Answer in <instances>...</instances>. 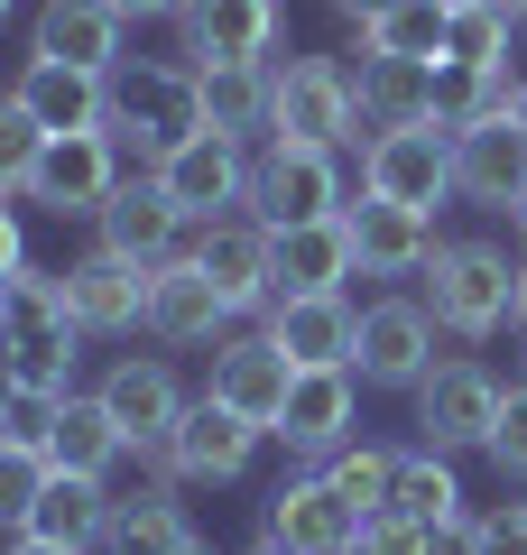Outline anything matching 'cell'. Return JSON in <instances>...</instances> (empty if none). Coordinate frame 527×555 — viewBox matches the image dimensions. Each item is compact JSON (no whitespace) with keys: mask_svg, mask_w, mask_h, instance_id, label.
I'll list each match as a JSON object with an SVG mask.
<instances>
[{"mask_svg":"<svg viewBox=\"0 0 527 555\" xmlns=\"http://www.w3.org/2000/svg\"><path fill=\"white\" fill-rule=\"evenodd\" d=\"M93 398L112 408V426H120V444H130V454H157V444L176 436V416H185V389H176V371H167V361H149V352L112 361Z\"/></svg>","mask_w":527,"mask_h":555,"instance_id":"14","label":"cell"},{"mask_svg":"<svg viewBox=\"0 0 527 555\" xmlns=\"http://www.w3.org/2000/svg\"><path fill=\"white\" fill-rule=\"evenodd\" d=\"M351 371L380 379V389H416V379L435 371V315L416 297H389L361 315V352H351Z\"/></svg>","mask_w":527,"mask_h":555,"instance_id":"17","label":"cell"},{"mask_svg":"<svg viewBox=\"0 0 527 555\" xmlns=\"http://www.w3.org/2000/svg\"><path fill=\"white\" fill-rule=\"evenodd\" d=\"M120 177H130V158H120L112 130H65V139H47L38 177H28V204H47V214H102L120 195Z\"/></svg>","mask_w":527,"mask_h":555,"instance_id":"6","label":"cell"},{"mask_svg":"<svg viewBox=\"0 0 527 555\" xmlns=\"http://www.w3.org/2000/svg\"><path fill=\"white\" fill-rule=\"evenodd\" d=\"M527 185V130L518 120H481V130H453V195L472 204H518Z\"/></svg>","mask_w":527,"mask_h":555,"instance_id":"23","label":"cell"},{"mask_svg":"<svg viewBox=\"0 0 527 555\" xmlns=\"http://www.w3.org/2000/svg\"><path fill=\"white\" fill-rule=\"evenodd\" d=\"M343 10H351V20H361V28H371V20H389L398 0H343Z\"/></svg>","mask_w":527,"mask_h":555,"instance_id":"45","label":"cell"},{"mask_svg":"<svg viewBox=\"0 0 527 555\" xmlns=\"http://www.w3.org/2000/svg\"><path fill=\"white\" fill-rule=\"evenodd\" d=\"M232 315H241V306L222 297L214 278H204V259H195V250L167 259V269L149 278V334H157V343H176V352L222 343V334H232Z\"/></svg>","mask_w":527,"mask_h":555,"instance_id":"15","label":"cell"},{"mask_svg":"<svg viewBox=\"0 0 527 555\" xmlns=\"http://www.w3.org/2000/svg\"><path fill=\"white\" fill-rule=\"evenodd\" d=\"M527 83L509 65H435V120L445 130H481V120H518Z\"/></svg>","mask_w":527,"mask_h":555,"instance_id":"29","label":"cell"},{"mask_svg":"<svg viewBox=\"0 0 527 555\" xmlns=\"http://www.w3.org/2000/svg\"><path fill=\"white\" fill-rule=\"evenodd\" d=\"M112 481H93V473H47V491H38V509H28V528L20 537H38V546H65V555H93V546H112Z\"/></svg>","mask_w":527,"mask_h":555,"instance_id":"21","label":"cell"},{"mask_svg":"<svg viewBox=\"0 0 527 555\" xmlns=\"http://www.w3.org/2000/svg\"><path fill=\"white\" fill-rule=\"evenodd\" d=\"M195 83H204V130H222V139L269 130V112H278V65H195Z\"/></svg>","mask_w":527,"mask_h":555,"instance_id":"28","label":"cell"},{"mask_svg":"<svg viewBox=\"0 0 527 555\" xmlns=\"http://www.w3.org/2000/svg\"><path fill=\"white\" fill-rule=\"evenodd\" d=\"M490 463L500 473H527V389L500 398V426H490Z\"/></svg>","mask_w":527,"mask_h":555,"instance_id":"40","label":"cell"},{"mask_svg":"<svg viewBox=\"0 0 527 555\" xmlns=\"http://www.w3.org/2000/svg\"><path fill=\"white\" fill-rule=\"evenodd\" d=\"M509 222H518V232H527V185H518V204H509Z\"/></svg>","mask_w":527,"mask_h":555,"instance_id":"49","label":"cell"},{"mask_svg":"<svg viewBox=\"0 0 527 555\" xmlns=\"http://www.w3.org/2000/svg\"><path fill=\"white\" fill-rule=\"evenodd\" d=\"M380 518H408V528H445V518H463V481H453V463L435 454V444L398 454V491H389Z\"/></svg>","mask_w":527,"mask_h":555,"instance_id":"31","label":"cell"},{"mask_svg":"<svg viewBox=\"0 0 527 555\" xmlns=\"http://www.w3.org/2000/svg\"><path fill=\"white\" fill-rule=\"evenodd\" d=\"M351 555H361V546H351Z\"/></svg>","mask_w":527,"mask_h":555,"instance_id":"55","label":"cell"},{"mask_svg":"<svg viewBox=\"0 0 527 555\" xmlns=\"http://www.w3.org/2000/svg\"><path fill=\"white\" fill-rule=\"evenodd\" d=\"M259 454V426L250 416H232L222 398H185V416H176V436L157 444V473L176 481H241Z\"/></svg>","mask_w":527,"mask_h":555,"instance_id":"8","label":"cell"},{"mask_svg":"<svg viewBox=\"0 0 527 555\" xmlns=\"http://www.w3.org/2000/svg\"><path fill=\"white\" fill-rule=\"evenodd\" d=\"M269 139H306V149H343V139H361V75L333 65V56H287V65H278Z\"/></svg>","mask_w":527,"mask_h":555,"instance_id":"3","label":"cell"},{"mask_svg":"<svg viewBox=\"0 0 527 555\" xmlns=\"http://www.w3.org/2000/svg\"><path fill=\"white\" fill-rule=\"evenodd\" d=\"M500 10H509V20H518V28H527V0H500Z\"/></svg>","mask_w":527,"mask_h":555,"instance_id":"51","label":"cell"},{"mask_svg":"<svg viewBox=\"0 0 527 555\" xmlns=\"http://www.w3.org/2000/svg\"><path fill=\"white\" fill-rule=\"evenodd\" d=\"M343 167H333V149H306V139H269L250 167V222H269V232H287V222H324L343 214Z\"/></svg>","mask_w":527,"mask_h":555,"instance_id":"4","label":"cell"},{"mask_svg":"<svg viewBox=\"0 0 527 555\" xmlns=\"http://www.w3.org/2000/svg\"><path fill=\"white\" fill-rule=\"evenodd\" d=\"M185 537L195 528H185V509H176L167 491H139V500L112 509V546L120 555H167V546H185Z\"/></svg>","mask_w":527,"mask_h":555,"instance_id":"34","label":"cell"},{"mask_svg":"<svg viewBox=\"0 0 527 555\" xmlns=\"http://www.w3.org/2000/svg\"><path fill=\"white\" fill-rule=\"evenodd\" d=\"M149 177L185 204V222H222L232 204H250V158H241V139H222V130L185 139V149H176V158H157Z\"/></svg>","mask_w":527,"mask_h":555,"instance_id":"13","label":"cell"},{"mask_svg":"<svg viewBox=\"0 0 527 555\" xmlns=\"http://www.w3.org/2000/svg\"><path fill=\"white\" fill-rule=\"evenodd\" d=\"M435 10H472V0H435Z\"/></svg>","mask_w":527,"mask_h":555,"instance_id":"52","label":"cell"},{"mask_svg":"<svg viewBox=\"0 0 527 555\" xmlns=\"http://www.w3.org/2000/svg\"><path fill=\"white\" fill-rule=\"evenodd\" d=\"M47 324H75L65 315V269H10L0 278V343H28Z\"/></svg>","mask_w":527,"mask_h":555,"instance_id":"32","label":"cell"},{"mask_svg":"<svg viewBox=\"0 0 527 555\" xmlns=\"http://www.w3.org/2000/svg\"><path fill=\"white\" fill-rule=\"evenodd\" d=\"M445 20H453V10H435V0H398L389 20L361 28V56H416V65H445Z\"/></svg>","mask_w":527,"mask_h":555,"instance_id":"33","label":"cell"},{"mask_svg":"<svg viewBox=\"0 0 527 555\" xmlns=\"http://www.w3.org/2000/svg\"><path fill=\"white\" fill-rule=\"evenodd\" d=\"M149 278L157 269H139V259H120V250H93V259L65 269V315H75L83 334H139V324H149Z\"/></svg>","mask_w":527,"mask_h":555,"instance_id":"16","label":"cell"},{"mask_svg":"<svg viewBox=\"0 0 527 555\" xmlns=\"http://www.w3.org/2000/svg\"><path fill=\"white\" fill-rule=\"evenodd\" d=\"M278 0H185L176 10V56L185 65H269Z\"/></svg>","mask_w":527,"mask_h":555,"instance_id":"10","label":"cell"},{"mask_svg":"<svg viewBox=\"0 0 527 555\" xmlns=\"http://www.w3.org/2000/svg\"><path fill=\"white\" fill-rule=\"evenodd\" d=\"M250 555H296V546H278V537H259V546H250Z\"/></svg>","mask_w":527,"mask_h":555,"instance_id":"50","label":"cell"},{"mask_svg":"<svg viewBox=\"0 0 527 555\" xmlns=\"http://www.w3.org/2000/svg\"><path fill=\"white\" fill-rule=\"evenodd\" d=\"M56 408H65V398H47V389H10V398H0V444H38V454H47Z\"/></svg>","mask_w":527,"mask_h":555,"instance_id":"39","label":"cell"},{"mask_svg":"<svg viewBox=\"0 0 527 555\" xmlns=\"http://www.w3.org/2000/svg\"><path fill=\"white\" fill-rule=\"evenodd\" d=\"M195 259H204V278H214L232 306H269V297H278V287H269V222H250V214L204 222V232H195Z\"/></svg>","mask_w":527,"mask_h":555,"instance_id":"24","label":"cell"},{"mask_svg":"<svg viewBox=\"0 0 527 555\" xmlns=\"http://www.w3.org/2000/svg\"><path fill=\"white\" fill-rule=\"evenodd\" d=\"M351 269H361V250H351V214L269 232V287H278V297H343ZM278 297H269V306H278Z\"/></svg>","mask_w":527,"mask_h":555,"instance_id":"12","label":"cell"},{"mask_svg":"<svg viewBox=\"0 0 527 555\" xmlns=\"http://www.w3.org/2000/svg\"><path fill=\"white\" fill-rule=\"evenodd\" d=\"M10 555H65V546H38V537H20V546H10Z\"/></svg>","mask_w":527,"mask_h":555,"instance_id":"47","label":"cell"},{"mask_svg":"<svg viewBox=\"0 0 527 555\" xmlns=\"http://www.w3.org/2000/svg\"><path fill=\"white\" fill-rule=\"evenodd\" d=\"M361 528H371V518L351 509L324 473H296L287 491L269 500V537H278V546H296V555H351V546H361Z\"/></svg>","mask_w":527,"mask_h":555,"instance_id":"18","label":"cell"},{"mask_svg":"<svg viewBox=\"0 0 527 555\" xmlns=\"http://www.w3.org/2000/svg\"><path fill=\"white\" fill-rule=\"evenodd\" d=\"M93 222H102V250L139 259V269H167V259H185V250H195V232H204V222H185V204H176L157 177H120V195L102 204Z\"/></svg>","mask_w":527,"mask_h":555,"instance_id":"7","label":"cell"},{"mask_svg":"<svg viewBox=\"0 0 527 555\" xmlns=\"http://www.w3.org/2000/svg\"><path fill=\"white\" fill-rule=\"evenodd\" d=\"M416 120H435V65L361 56V130H416Z\"/></svg>","mask_w":527,"mask_h":555,"instance_id":"27","label":"cell"},{"mask_svg":"<svg viewBox=\"0 0 527 555\" xmlns=\"http://www.w3.org/2000/svg\"><path fill=\"white\" fill-rule=\"evenodd\" d=\"M0 20H10V0H0Z\"/></svg>","mask_w":527,"mask_h":555,"instance_id":"54","label":"cell"},{"mask_svg":"<svg viewBox=\"0 0 527 555\" xmlns=\"http://www.w3.org/2000/svg\"><path fill=\"white\" fill-rule=\"evenodd\" d=\"M47 473H56V463H47L38 444H0V528H28V509H38Z\"/></svg>","mask_w":527,"mask_h":555,"instance_id":"38","label":"cell"},{"mask_svg":"<svg viewBox=\"0 0 527 555\" xmlns=\"http://www.w3.org/2000/svg\"><path fill=\"white\" fill-rule=\"evenodd\" d=\"M38 158H47V130L20 112V93H0V195H28Z\"/></svg>","mask_w":527,"mask_h":555,"instance_id":"37","label":"cell"},{"mask_svg":"<svg viewBox=\"0 0 527 555\" xmlns=\"http://www.w3.org/2000/svg\"><path fill=\"white\" fill-rule=\"evenodd\" d=\"M416 555H472V518H445V528L416 537Z\"/></svg>","mask_w":527,"mask_h":555,"instance_id":"42","label":"cell"},{"mask_svg":"<svg viewBox=\"0 0 527 555\" xmlns=\"http://www.w3.org/2000/svg\"><path fill=\"white\" fill-rule=\"evenodd\" d=\"M120 10L112 0H47L38 10V56L83 65V75H120Z\"/></svg>","mask_w":527,"mask_h":555,"instance_id":"25","label":"cell"},{"mask_svg":"<svg viewBox=\"0 0 527 555\" xmlns=\"http://www.w3.org/2000/svg\"><path fill=\"white\" fill-rule=\"evenodd\" d=\"M518 130H527V93H518Z\"/></svg>","mask_w":527,"mask_h":555,"instance_id":"53","label":"cell"},{"mask_svg":"<svg viewBox=\"0 0 527 555\" xmlns=\"http://www.w3.org/2000/svg\"><path fill=\"white\" fill-rule=\"evenodd\" d=\"M278 436H287V454H314V463L343 454L351 444V371H296Z\"/></svg>","mask_w":527,"mask_h":555,"instance_id":"26","label":"cell"},{"mask_svg":"<svg viewBox=\"0 0 527 555\" xmlns=\"http://www.w3.org/2000/svg\"><path fill=\"white\" fill-rule=\"evenodd\" d=\"M324 481L361 518H380V509H389V491H398V454H380V444H343V454H324Z\"/></svg>","mask_w":527,"mask_h":555,"instance_id":"35","label":"cell"},{"mask_svg":"<svg viewBox=\"0 0 527 555\" xmlns=\"http://www.w3.org/2000/svg\"><path fill=\"white\" fill-rule=\"evenodd\" d=\"M416 278H426V297H416V306H426L445 334H463V343L500 334L509 306H518V259L490 250V241H435V259Z\"/></svg>","mask_w":527,"mask_h":555,"instance_id":"2","label":"cell"},{"mask_svg":"<svg viewBox=\"0 0 527 555\" xmlns=\"http://www.w3.org/2000/svg\"><path fill=\"white\" fill-rule=\"evenodd\" d=\"M500 398H509V389L481 371V361H445V371L416 379V436H426L435 454H453V444H490Z\"/></svg>","mask_w":527,"mask_h":555,"instance_id":"9","label":"cell"},{"mask_svg":"<svg viewBox=\"0 0 527 555\" xmlns=\"http://www.w3.org/2000/svg\"><path fill=\"white\" fill-rule=\"evenodd\" d=\"M10 93H20V112L38 120L47 139H65V130H102V112H112V75H83V65H56V56H28Z\"/></svg>","mask_w":527,"mask_h":555,"instance_id":"20","label":"cell"},{"mask_svg":"<svg viewBox=\"0 0 527 555\" xmlns=\"http://www.w3.org/2000/svg\"><path fill=\"white\" fill-rule=\"evenodd\" d=\"M120 20H176V10H185V0H112Z\"/></svg>","mask_w":527,"mask_h":555,"instance_id":"44","label":"cell"},{"mask_svg":"<svg viewBox=\"0 0 527 555\" xmlns=\"http://www.w3.org/2000/svg\"><path fill=\"white\" fill-rule=\"evenodd\" d=\"M10 269H28V241H20V214L0 204V278H10Z\"/></svg>","mask_w":527,"mask_h":555,"instance_id":"43","label":"cell"},{"mask_svg":"<svg viewBox=\"0 0 527 555\" xmlns=\"http://www.w3.org/2000/svg\"><path fill=\"white\" fill-rule=\"evenodd\" d=\"M102 130H112L120 158H139V167H157V158H176L185 139H204V83H195V65H120Z\"/></svg>","mask_w":527,"mask_h":555,"instance_id":"1","label":"cell"},{"mask_svg":"<svg viewBox=\"0 0 527 555\" xmlns=\"http://www.w3.org/2000/svg\"><path fill=\"white\" fill-rule=\"evenodd\" d=\"M287 389H296V361L278 352L269 334H222L214 343V389L232 416H250L259 436H278V416H287Z\"/></svg>","mask_w":527,"mask_h":555,"instance_id":"11","label":"cell"},{"mask_svg":"<svg viewBox=\"0 0 527 555\" xmlns=\"http://www.w3.org/2000/svg\"><path fill=\"white\" fill-rule=\"evenodd\" d=\"M351 214V250H361V278H416L435 259V214L416 204H389V195H361L343 204Z\"/></svg>","mask_w":527,"mask_h":555,"instance_id":"19","label":"cell"},{"mask_svg":"<svg viewBox=\"0 0 527 555\" xmlns=\"http://www.w3.org/2000/svg\"><path fill=\"white\" fill-rule=\"evenodd\" d=\"M472 555H527V509H490V518H472Z\"/></svg>","mask_w":527,"mask_h":555,"instance_id":"41","label":"cell"},{"mask_svg":"<svg viewBox=\"0 0 527 555\" xmlns=\"http://www.w3.org/2000/svg\"><path fill=\"white\" fill-rule=\"evenodd\" d=\"M269 343L296 361V371H351L361 352V315L343 297H278L269 306Z\"/></svg>","mask_w":527,"mask_h":555,"instance_id":"22","label":"cell"},{"mask_svg":"<svg viewBox=\"0 0 527 555\" xmlns=\"http://www.w3.org/2000/svg\"><path fill=\"white\" fill-rule=\"evenodd\" d=\"M167 555H214V546H204V537H185V546H167Z\"/></svg>","mask_w":527,"mask_h":555,"instance_id":"48","label":"cell"},{"mask_svg":"<svg viewBox=\"0 0 527 555\" xmlns=\"http://www.w3.org/2000/svg\"><path fill=\"white\" fill-rule=\"evenodd\" d=\"M361 195H389V204H435L453 195V130L445 120H416V130H371L361 139Z\"/></svg>","mask_w":527,"mask_h":555,"instance_id":"5","label":"cell"},{"mask_svg":"<svg viewBox=\"0 0 527 555\" xmlns=\"http://www.w3.org/2000/svg\"><path fill=\"white\" fill-rule=\"evenodd\" d=\"M509 324H518V334H527V259H518V306H509Z\"/></svg>","mask_w":527,"mask_h":555,"instance_id":"46","label":"cell"},{"mask_svg":"<svg viewBox=\"0 0 527 555\" xmlns=\"http://www.w3.org/2000/svg\"><path fill=\"white\" fill-rule=\"evenodd\" d=\"M509 10L500 0H472V10H453L445 20V65H509Z\"/></svg>","mask_w":527,"mask_h":555,"instance_id":"36","label":"cell"},{"mask_svg":"<svg viewBox=\"0 0 527 555\" xmlns=\"http://www.w3.org/2000/svg\"><path fill=\"white\" fill-rule=\"evenodd\" d=\"M120 454H130V444H120V426H112V408H102V398H65V408H56V436H47V463H56V473L112 481Z\"/></svg>","mask_w":527,"mask_h":555,"instance_id":"30","label":"cell"}]
</instances>
